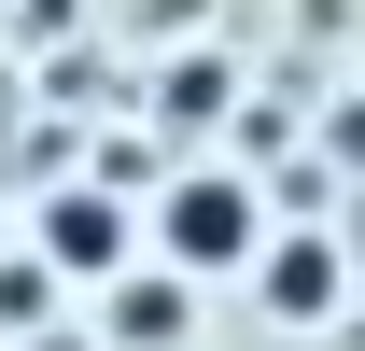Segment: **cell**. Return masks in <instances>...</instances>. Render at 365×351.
Listing matches in <instances>:
<instances>
[{"label": "cell", "mask_w": 365, "mask_h": 351, "mask_svg": "<svg viewBox=\"0 0 365 351\" xmlns=\"http://www.w3.org/2000/svg\"><path fill=\"white\" fill-rule=\"evenodd\" d=\"M253 239H267L253 169H182V183H155V267H169V281H225V267H253Z\"/></svg>", "instance_id": "cell-1"}, {"label": "cell", "mask_w": 365, "mask_h": 351, "mask_svg": "<svg viewBox=\"0 0 365 351\" xmlns=\"http://www.w3.org/2000/svg\"><path fill=\"white\" fill-rule=\"evenodd\" d=\"M197 337V281L169 267H113V351H182Z\"/></svg>", "instance_id": "cell-4"}, {"label": "cell", "mask_w": 365, "mask_h": 351, "mask_svg": "<svg viewBox=\"0 0 365 351\" xmlns=\"http://www.w3.org/2000/svg\"><path fill=\"white\" fill-rule=\"evenodd\" d=\"M239 281H253V323H281V337H323V323L351 309V253H337V225H267Z\"/></svg>", "instance_id": "cell-2"}, {"label": "cell", "mask_w": 365, "mask_h": 351, "mask_svg": "<svg viewBox=\"0 0 365 351\" xmlns=\"http://www.w3.org/2000/svg\"><path fill=\"white\" fill-rule=\"evenodd\" d=\"M43 323H56V281H43V267H29V253H14V267H0V337L29 351V337H43Z\"/></svg>", "instance_id": "cell-5"}, {"label": "cell", "mask_w": 365, "mask_h": 351, "mask_svg": "<svg viewBox=\"0 0 365 351\" xmlns=\"http://www.w3.org/2000/svg\"><path fill=\"white\" fill-rule=\"evenodd\" d=\"M29 351H98V337H71V323H43V337H29Z\"/></svg>", "instance_id": "cell-6"}, {"label": "cell", "mask_w": 365, "mask_h": 351, "mask_svg": "<svg viewBox=\"0 0 365 351\" xmlns=\"http://www.w3.org/2000/svg\"><path fill=\"white\" fill-rule=\"evenodd\" d=\"M29 267L43 281H113V267H140V211L113 183H56V197H29Z\"/></svg>", "instance_id": "cell-3"}]
</instances>
